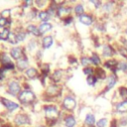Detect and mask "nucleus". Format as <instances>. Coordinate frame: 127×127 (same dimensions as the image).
<instances>
[{
  "label": "nucleus",
  "instance_id": "f257e3e1",
  "mask_svg": "<svg viewBox=\"0 0 127 127\" xmlns=\"http://www.w3.org/2000/svg\"><path fill=\"white\" fill-rule=\"evenodd\" d=\"M43 114H44V119H45V124L48 127H54L59 120L62 119L63 114L62 109L60 105H57L55 103H46L43 104L42 106Z\"/></svg>",
  "mask_w": 127,
  "mask_h": 127
},
{
  "label": "nucleus",
  "instance_id": "f03ea898",
  "mask_svg": "<svg viewBox=\"0 0 127 127\" xmlns=\"http://www.w3.org/2000/svg\"><path fill=\"white\" fill-rule=\"evenodd\" d=\"M63 92L64 88L62 84L49 83L43 92V100L48 103H54L63 96Z\"/></svg>",
  "mask_w": 127,
  "mask_h": 127
},
{
  "label": "nucleus",
  "instance_id": "7ed1b4c3",
  "mask_svg": "<svg viewBox=\"0 0 127 127\" xmlns=\"http://www.w3.org/2000/svg\"><path fill=\"white\" fill-rule=\"evenodd\" d=\"M60 107L64 113H73L77 107V100L71 94H64L60 102Z\"/></svg>",
  "mask_w": 127,
  "mask_h": 127
},
{
  "label": "nucleus",
  "instance_id": "20e7f679",
  "mask_svg": "<svg viewBox=\"0 0 127 127\" xmlns=\"http://www.w3.org/2000/svg\"><path fill=\"white\" fill-rule=\"evenodd\" d=\"M5 90L8 94L17 97L20 92L23 90V86H22V81H20L17 77H10L8 79H6L5 82Z\"/></svg>",
  "mask_w": 127,
  "mask_h": 127
},
{
  "label": "nucleus",
  "instance_id": "39448f33",
  "mask_svg": "<svg viewBox=\"0 0 127 127\" xmlns=\"http://www.w3.org/2000/svg\"><path fill=\"white\" fill-rule=\"evenodd\" d=\"M21 106H33L37 101V95L32 89H23L17 96Z\"/></svg>",
  "mask_w": 127,
  "mask_h": 127
},
{
  "label": "nucleus",
  "instance_id": "423d86ee",
  "mask_svg": "<svg viewBox=\"0 0 127 127\" xmlns=\"http://www.w3.org/2000/svg\"><path fill=\"white\" fill-rule=\"evenodd\" d=\"M12 124L15 127H31L32 118L26 111H20L13 116Z\"/></svg>",
  "mask_w": 127,
  "mask_h": 127
},
{
  "label": "nucleus",
  "instance_id": "0eeeda50",
  "mask_svg": "<svg viewBox=\"0 0 127 127\" xmlns=\"http://www.w3.org/2000/svg\"><path fill=\"white\" fill-rule=\"evenodd\" d=\"M66 76H67V72L65 69H63V68H56L54 69L50 76H49V79H50V83H55V84H62L63 85V82L64 81V79H66Z\"/></svg>",
  "mask_w": 127,
  "mask_h": 127
},
{
  "label": "nucleus",
  "instance_id": "6e6552de",
  "mask_svg": "<svg viewBox=\"0 0 127 127\" xmlns=\"http://www.w3.org/2000/svg\"><path fill=\"white\" fill-rule=\"evenodd\" d=\"M72 7L71 5L67 4L66 2L62 4V5H59L58 8H57V11H56V18L60 19L61 21L71 16V13L73 12L72 11Z\"/></svg>",
  "mask_w": 127,
  "mask_h": 127
},
{
  "label": "nucleus",
  "instance_id": "1a4fd4ad",
  "mask_svg": "<svg viewBox=\"0 0 127 127\" xmlns=\"http://www.w3.org/2000/svg\"><path fill=\"white\" fill-rule=\"evenodd\" d=\"M8 54L10 55L11 59L14 61V62H17L25 57H27L26 55V49L24 46H14V47H11L8 51Z\"/></svg>",
  "mask_w": 127,
  "mask_h": 127
},
{
  "label": "nucleus",
  "instance_id": "9d476101",
  "mask_svg": "<svg viewBox=\"0 0 127 127\" xmlns=\"http://www.w3.org/2000/svg\"><path fill=\"white\" fill-rule=\"evenodd\" d=\"M0 103L4 106V108L6 109V111L8 113L15 112L16 110H18V109L21 108V104H19L18 102L12 101V100L4 97V96H0Z\"/></svg>",
  "mask_w": 127,
  "mask_h": 127
},
{
  "label": "nucleus",
  "instance_id": "9b49d317",
  "mask_svg": "<svg viewBox=\"0 0 127 127\" xmlns=\"http://www.w3.org/2000/svg\"><path fill=\"white\" fill-rule=\"evenodd\" d=\"M116 54H117L116 48L114 46H112L111 44H104L101 47V54H100V56H101V58H104L105 60L114 58V56Z\"/></svg>",
  "mask_w": 127,
  "mask_h": 127
},
{
  "label": "nucleus",
  "instance_id": "f8f14e48",
  "mask_svg": "<svg viewBox=\"0 0 127 127\" xmlns=\"http://www.w3.org/2000/svg\"><path fill=\"white\" fill-rule=\"evenodd\" d=\"M116 7H117V4L116 2L114 1H107V2H104L102 3V6L100 8V12L103 16H109L111 14H114L115 13V10H116Z\"/></svg>",
  "mask_w": 127,
  "mask_h": 127
},
{
  "label": "nucleus",
  "instance_id": "ddd939ff",
  "mask_svg": "<svg viewBox=\"0 0 127 127\" xmlns=\"http://www.w3.org/2000/svg\"><path fill=\"white\" fill-rule=\"evenodd\" d=\"M64 127H76L77 119L73 113H64L62 117Z\"/></svg>",
  "mask_w": 127,
  "mask_h": 127
},
{
  "label": "nucleus",
  "instance_id": "4468645a",
  "mask_svg": "<svg viewBox=\"0 0 127 127\" xmlns=\"http://www.w3.org/2000/svg\"><path fill=\"white\" fill-rule=\"evenodd\" d=\"M77 20H78V22L81 25L86 26V27H90V26H92V25L95 24L94 15H93V13H90V12H86L83 15L77 17Z\"/></svg>",
  "mask_w": 127,
  "mask_h": 127
},
{
  "label": "nucleus",
  "instance_id": "2eb2a0df",
  "mask_svg": "<svg viewBox=\"0 0 127 127\" xmlns=\"http://www.w3.org/2000/svg\"><path fill=\"white\" fill-rule=\"evenodd\" d=\"M118 81V76L117 74H114V73H109L107 75V77L105 78L104 82H105V85H104V89L102 90V92H108L110 91L117 83Z\"/></svg>",
  "mask_w": 127,
  "mask_h": 127
},
{
  "label": "nucleus",
  "instance_id": "dca6fc26",
  "mask_svg": "<svg viewBox=\"0 0 127 127\" xmlns=\"http://www.w3.org/2000/svg\"><path fill=\"white\" fill-rule=\"evenodd\" d=\"M118 61H119V60H117V59H115V58L105 60V61H103L102 67H103L104 69L110 70L111 73L117 74V64H118Z\"/></svg>",
  "mask_w": 127,
  "mask_h": 127
},
{
  "label": "nucleus",
  "instance_id": "f3484780",
  "mask_svg": "<svg viewBox=\"0 0 127 127\" xmlns=\"http://www.w3.org/2000/svg\"><path fill=\"white\" fill-rule=\"evenodd\" d=\"M23 75L25 77V79H30V80H33V79H36V78H40V70L38 67H35V66H30L28 67L24 72H23Z\"/></svg>",
  "mask_w": 127,
  "mask_h": 127
},
{
  "label": "nucleus",
  "instance_id": "a211bd4d",
  "mask_svg": "<svg viewBox=\"0 0 127 127\" xmlns=\"http://www.w3.org/2000/svg\"><path fill=\"white\" fill-rule=\"evenodd\" d=\"M13 32H14V35H15V38H16V41H17L18 44L23 43V42L26 41V39L28 37V33L26 32L25 27L18 26L13 30Z\"/></svg>",
  "mask_w": 127,
  "mask_h": 127
},
{
  "label": "nucleus",
  "instance_id": "6ab92c4d",
  "mask_svg": "<svg viewBox=\"0 0 127 127\" xmlns=\"http://www.w3.org/2000/svg\"><path fill=\"white\" fill-rule=\"evenodd\" d=\"M39 47H41V46H40V42H39L36 38H33V39H30V40L28 41V43H27L25 49H26V52H28L29 54H34V55H36L37 52L39 51V49H38Z\"/></svg>",
  "mask_w": 127,
  "mask_h": 127
},
{
  "label": "nucleus",
  "instance_id": "aec40b11",
  "mask_svg": "<svg viewBox=\"0 0 127 127\" xmlns=\"http://www.w3.org/2000/svg\"><path fill=\"white\" fill-rule=\"evenodd\" d=\"M114 113L121 115L127 114V101L118 100L114 103Z\"/></svg>",
  "mask_w": 127,
  "mask_h": 127
},
{
  "label": "nucleus",
  "instance_id": "412c9836",
  "mask_svg": "<svg viewBox=\"0 0 127 127\" xmlns=\"http://www.w3.org/2000/svg\"><path fill=\"white\" fill-rule=\"evenodd\" d=\"M54 43H55V39L52 35H45L41 38L40 46L42 50H48L54 45Z\"/></svg>",
  "mask_w": 127,
  "mask_h": 127
},
{
  "label": "nucleus",
  "instance_id": "4be33fe9",
  "mask_svg": "<svg viewBox=\"0 0 127 127\" xmlns=\"http://www.w3.org/2000/svg\"><path fill=\"white\" fill-rule=\"evenodd\" d=\"M96 118H95V115L94 113L92 112H87L84 116V119H83V127H95L96 125Z\"/></svg>",
  "mask_w": 127,
  "mask_h": 127
},
{
  "label": "nucleus",
  "instance_id": "5701e85b",
  "mask_svg": "<svg viewBox=\"0 0 127 127\" xmlns=\"http://www.w3.org/2000/svg\"><path fill=\"white\" fill-rule=\"evenodd\" d=\"M16 64V69L20 72H24L28 67H30V61L28 57H25L17 62H15Z\"/></svg>",
  "mask_w": 127,
  "mask_h": 127
},
{
  "label": "nucleus",
  "instance_id": "b1692460",
  "mask_svg": "<svg viewBox=\"0 0 127 127\" xmlns=\"http://www.w3.org/2000/svg\"><path fill=\"white\" fill-rule=\"evenodd\" d=\"M25 30L28 33V35H32L36 39H38L39 37H41L40 32H39V29H38V25H36L34 23H28L25 26Z\"/></svg>",
  "mask_w": 127,
  "mask_h": 127
},
{
  "label": "nucleus",
  "instance_id": "393cba45",
  "mask_svg": "<svg viewBox=\"0 0 127 127\" xmlns=\"http://www.w3.org/2000/svg\"><path fill=\"white\" fill-rule=\"evenodd\" d=\"M38 29H39V32H40L41 37H43L48 32H50V31L53 30V24L50 23V22H42V23H40L38 25Z\"/></svg>",
  "mask_w": 127,
  "mask_h": 127
},
{
  "label": "nucleus",
  "instance_id": "a878e982",
  "mask_svg": "<svg viewBox=\"0 0 127 127\" xmlns=\"http://www.w3.org/2000/svg\"><path fill=\"white\" fill-rule=\"evenodd\" d=\"M89 58H90L91 64L93 65V67H99V66L102 65L103 62H102V58H101V56H99V54H97L95 52H92L89 55Z\"/></svg>",
  "mask_w": 127,
  "mask_h": 127
},
{
  "label": "nucleus",
  "instance_id": "bb28decb",
  "mask_svg": "<svg viewBox=\"0 0 127 127\" xmlns=\"http://www.w3.org/2000/svg\"><path fill=\"white\" fill-rule=\"evenodd\" d=\"M72 11L76 17H79L84 13H86V7L83 3H75L72 7Z\"/></svg>",
  "mask_w": 127,
  "mask_h": 127
},
{
  "label": "nucleus",
  "instance_id": "cd10ccee",
  "mask_svg": "<svg viewBox=\"0 0 127 127\" xmlns=\"http://www.w3.org/2000/svg\"><path fill=\"white\" fill-rule=\"evenodd\" d=\"M53 17L51 16V14L49 13V11L47 9L45 10H39L38 13V19L40 20V22H49Z\"/></svg>",
  "mask_w": 127,
  "mask_h": 127
},
{
  "label": "nucleus",
  "instance_id": "c85d7f7f",
  "mask_svg": "<svg viewBox=\"0 0 127 127\" xmlns=\"http://www.w3.org/2000/svg\"><path fill=\"white\" fill-rule=\"evenodd\" d=\"M94 75L97 77L98 80H105L108 74L106 72V69H104L102 66H99V67H95Z\"/></svg>",
  "mask_w": 127,
  "mask_h": 127
},
{
  "label": "nucleus",
  "instance_id": "c756f323",
  "mask_svg": "<svg viewBox=\"0 0 127 127\" xmlns=\"http://www.w3.org/2000/svg\"><path fill=\"white\" fill-rule=\"evenodd\" d=\"M116 93L119 97V100L127 101V86L126 85H120L117 88Z\"/></svg>",
  "mask_w": 127,
  "mask_h": 127
},
{
  "label": "nucleus",
  "instance_id": "7c9ffc66",
  "mask_svg": "<svg viewBox=\"0 0 127 127\" xmlns=\"http://www.w3.org/2000/svg\"><path fill=\"white\" fill-rule=\"evenodd\" d=\"M14 61L11 59L10 55L6 52H1L0 54V65H5L10 63H13Z\"/></svg>",
  "mask_w": 127,
  "mask_h": 127
},
{
  "label": "nucleus",
  "instance_id": "2f4dec72",
  "mask_svg": "<svg viewBox=\"0 0 127 127\" xmlns=\"http://www.w3.org/2000/svg\"><path fill=\"white\" fill-rule=\"evenodd\" d=\"M79 64L82 66V67H86V66H90L91 65V61H90V58L89 56L87 55H81L79 57Z\"/></svg>",
  "mask_w": 127,
  "mask_h": 127
},
{
  "label": "nucleus",
  "instance_id": "473e14b6",
  "mask_svg": "<svg viewBox=\"0 0 127 127\" xmlns=\"http://www.w3.org/2000/svg\"><path fill=\"white\" fill-rule=\"evenodd\" d=\"M11 30L10 28H6V29H2L0 31V42H8L10 35H11Z\"/></svg>",
  "mask_w": 127,
  "mask_h": 127
},
{
  "label": "nucleus",
  "instance_id": "72a5a7b5",
  "mask_svg": "<svg viewBox=\"0 0 127 127\" xmlns=\"http://www.w3.org/2000/svg\"><path fill=\"white\" fill-rule=\"evenodd\" d=\"M13 21L12 19H7V18H4L2 16H0V29H6V28H10L11 25H12Z\"/></svg>",
  "mask_w": 127,
  "mask_h": 127
},
{
  "label": "nucleus",
  "instance_id": "f704fd0d",
  "mask_svg": "<svg viewBox=\"0 0 127 127\" xmlns=\"http://www.w3.org/2000/svg\"><path fill=\"white\" fill-rule=\"evenodd\" d=\"M117 71L127 73V60H119L117 64Z\"/></svg>",
  "mask_w": 127,
  "mask_h": 127
},
{
  "label": "nucleus",
  "instance_id": "c9c22d12",
  "mask_svg": "<svg viewBox=\"0 0 127 127\" xmlns=\"http://www.w3.org/2000/svg\"><path fill=\"white\" fill-rule=\"evenodd\" d=\"M110 120L107 117H101L96 121L95 127H109Z\"/></svg>",
  "mask_w": 127,
  "mask_h": 127
},
{
  "label": "nucleus",
  "instance_id": "e433bc0d",
  "mask_svg": "<svg viewBox=\"0 0 127 127\" xmlns=\"http://www.w3.org/2000/svg\"><path fill=\"white\" fill-rule=\"evenodd\" d=\"M86 83L89 85V86H95L97 83H98V79L97 77L92 74V75H89V76H86Z\"/></svg>",
  "mask_w": 127,
  "mask_h": 127
},
{
  "label": "nucleus",
  "instance_id": "4c0bfd02",
  "mask_svg": "<svg viewBox=\"0 0 127 127\" xmlns=\"http://www.w3.org/2000/svg\"><path fill=\"white\" fill-rule=\"evenodd\" d=\"M117 122L119 127H127V114L119 116L117 118Z\"/></svg>",
  "mask_w": 127,
  "mask_h": 127
},
{
  "label": "nucleus",
  "instance_id": "58836bf2",
  "mask_svg": "<svg viewBox=\"0 0 127 127\" xmlns=\"http://www.w3.org/2000/svg\"><path fill=\"white\" fill-rule=\"evenodd\" d=\"M94 70H95V67H93L91 65L90 66H86V67H82V72L86 76H89V75L94 74Z\"/></svg>",
  "mask_w": 127,
  "mask_h": 127
},
{
  "label": "nucleus",
  "instance_id": "ea45409f",
  "mask_svg": "<svg viewBox=\"0 0 127 127\" xmlns=\"http://www.w3.org/2000/svg\"><path fill=\"white\" fill-rule=\"evenodd\" d=\"M0 16L7 18V19H12V10L11 9H4L0 12Z\"/></svg>",
  "mask_w": 127,
  "mask_h": 127
},
{
  "label": "nucleus",
  "instance_id": "a19ab883",
  "mask_svg": "<svg viewBox=\"0 0 127 127\" xmlns=\"http://www.w3.org/2000/svg\"><path fill=\"white\" fill-rule=\"evenodd\" d=\"M88 4H90L91 6H93L94 10H99L102 6V3L100 1H97V0H92V1H89Z\"/></svg>",
  "mask_w": 127,
  "mask_h": 127
},
{
  "label": "nucleus",
  "instance_id": "79ce46f5",
  "mask_svg": "<svg viewBox=\"0 0 127 127\" xmlns=\"http://www.w3.org/2000/svg\"><path fill=\"white\" fill-rule=\"evenodd\" d=\"M6 77H7V71L0 65V82L6 80Z\"/></svg>",
  "mask_w": 127,
  "mask_h": 127
},
{
  "label": "nucleus",
  "instance_id": "37998d69",
  "mask_svg": "<svg viewBox=\"0 0 127 127\" xmlns=\"http://www.w3.org/2000/svg\"><path fill=\"white\" fill-rule=\"evenodd\" d=\"M62 22H63V24H64V26H69V25H71V24L73 23V17H72V15L69 16V17H67V18H65V19H64V20H62Z\"/></svg>",
  "mask_w": 127,
  "mask_h": 127
},
{
  "label": "nucleus",
  "instance_id": "c03bdc74",
  "mask_svg": "<svg viewBox=\"0 0 127 127\" xmlns=\"http://www.w3.org/2000/svg\"><path fill=\"white\" fill-rule=\"evenodd\" d=\"M77 59L75 58V57H68V63H69V64H71V65H74V64H77ZM79 63V62H78Z\"/></svg>",
  "mask_w": 127,
  "mask_h": 127
},
{
  "label": "nucleus",
  "instance_id": "a18cd8bd",
  "mask_svg": "<svg viewBox=\"0 0 127 127\" xmlns=\"http://www.w3.org/2000/svg\"><path fill=\"white\" fill-rule=\"evenodd\" d=\"M124 35L127 37V25H126V27L124 28Z\"/></svg>",
  "mask_w": 127,
  "mask_h": 127
},
{
  "label": "nucleus",
  "instance_id": "49530a36",
  "mask_svg": "<svg viewBox=\"0 0 127 127\" xmlns=\"http://www.w3.org/2000/svg\"><path fill=\"white\" fill-rule=\"evenodd\" d=\"M36 127H48L46 124H40V125H37Z\"/></svg>",
  "mask_w": 127,
  "mask_h": 127
},
{
  "label": "nucleus",
  "instance_id": "de8ad7c7",
  "mask_svg": "<svg viewBox=\"0 0 127 127\" xmlns=\"http://www.w3.org/2000/svg\"><path fill=\"white\" fill-rule=\"evenodd\" d=\"M0 54H1V52H0Z\"/></svg>",
  "mask_w": 127,
  "mask_h": 127
}]
</instances>
